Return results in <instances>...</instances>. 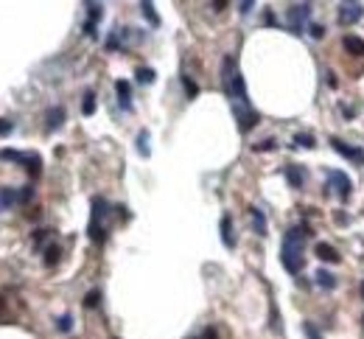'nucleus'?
Masks as SVG:
<instances>
[{"label": "nucleus", "instance_id": "a878e982", "mask_svg": "<svg viewBox=\"0 0 364 339\" xmlns=\"http://www.w3.org/2000/svg\"><path fill=\"white\" fill-rule=\"evenodd\" d=\"M303 331H306V336L308 339H322V333L314 328V322H303Z\"/></svg>", "mask_w": 364, "mask_h": 339}, {"label": "nucleus", "instance_id": "bb28decb", "mask_svg": "<svg viewBox=\"0 0 364 339\" xmlns=\"http://www.w3.org/2000/svg\"><path fill=\"white\" fill-rule=\"evenodd\" d=\"M56 258H59V247H56V244H51V247H48V258H45V264L51 267V264H56Z\"/></svg>", "mask_w": 364, "mask_h": 339}, {"label": "nucleus", "instance_id": "4be33fe9", "mask_svg": "<svg viewBox=\"0 0 364 339\" xmlns=\"http://www.w3.org/2000/svg\"><path fill=\"white\" fill-rule=\"evenodd\" d=\"M146 143H149V132H140V135H137V151H140V154H143V157H149V146H146Z\"/></svg>", "mask_w": 364, "mask_h": 339}, {"label": "nucleus", "instance_id": "5701e85b", "mask_svg": "<svg viewBox=\"0 0 364 339\" xmlns=\"http://www.w3.org/2000/svg\"><path fill=\"white\" fill-rule=\"evenodd\" d=\"M137 81H140V84H151V81H154V70H151V67H140V70H137Z\"/></svg>", "mask_w": 364, "mask_h": 339}, {"label": "nucleus", "instance_id": "2f4dec72", "mask_svg": "<svg viewBox=\"0 0 364 339\" xmlns=\"http://www.w3.org/2000/svg\"><path fill=\"white\" fill-rule=\"evenodd\" d=\"M322 34H325V31H322V26H311V37L314 39H322Z\"/></svg>", "mask_w": 364, "mask_h": 339}, {"label": "nucleus", "instance_id": "a211bd4d", "mask_svg": "<svg viewBox=\"0 0 364 339\" xmlns=\"http://www.w3.org/2000/svg\"><path fill=\"white\" fill-rule=\"evenodd\" d=\"M252 224H255V233L258 235H266V216L260 208H252Z\"/></svg>", "mask_w": 364, "mask_h": 339}, {"label": "nucleus", "instance_id": "9d476101", "mask_svg": "<svg viewBox=\"0 0 364 339\" xmlns=\"http://www.w3.org/2000/svg\"><path fill=\"white\" fill-rule=\"evenodd\" d=\"M314 252H317L319 261H328V264H339V261H342L339 249H336V247H331V244H325V241H319L317 247H314Z\"/></svg>", "mask_w": 364, "mask_h": 339}, {"label": "nucleus", "instance_id": "2eb2a0df", "mask_svg": "<svg viewBox=\"0 0 364 339\" xmlns=\"http://www.w3.org/2000/svg\"><path fill=\"white\" fill-rule=\"evenodd\" d=\"M283 174H286V180H289V185H292V188H300V185H303V180H306L300 165H286V168H283Z\"/></svg>", "mask_w": 364, "mask_h": 339}, {"label": "nucleus", "instance_id": "72a5a7b5", "mask_svg": "<svg viewBox=\"0 0 364 339\" xmlns=\"http://www.w3.org/2000/svg\"><path fill=\"white\" fill-rule=\"evenodd\" d=\"M3 311H6V300L0 297V322H3Z\"/></svg>", "mask_w": 364, "mask_h": 339}, {"label": "nucleus", "instance_id": "aec40b11", "mask_svg": "<svg viewBox=\"0 0 364 339\" xmlns=\"http://www.w3.org/2000/svg\"><path fill=\"white\" fill-rule=\"evenodd\" d=\"M140 9H143V17L149 20L151 26H160V17L154 14V6H151V3H140Z\"/></svg>", "mask_w": 364, "mask_h": 339}, {"label": "nucleus", "instance_id": "0eeeda50", "mask_svg": "<svg viewBox=\"0 0 364 339\" xmlns=\"http://www.w3.org/2000/svg\"><path fill=\"white\" fill-rule=\"evenodd\" d=\"M233 112H235V121H238V129L241 132H249L260 121L258 112L249 110V107H244V104H233Z\"/></svg>", "mask_w": 364, "mask_h": 339}, {"label": "nucleus", "instance_id": "f3484780", "mask_svg": "<svg viewBox=\"0 0 364 339\" xmlns=\"http://www.w3.org/2000/svg\"><path fill=\"white\" fill-rule=\"evenodd\" d=\"M65 124V107H53L51 112H48V129H59V126Z\"/></svg>", "mask_w": 364, "mask_h": 339}, {"label": "nucleus", "instance_id": "b1692460", "mask_svg": "<svg viewBox=\"0 0 364 339\" xmlns=\"http://www.w3.org/2000/svg\"><path fill=\"white\" fill-rule=\"evenodd\" d=\"M98 300H101V292H98V289H93V292H87L84 306H87V308H96V306H98Z\"/></svg>", "mask_w": 364, "mask_h": 339}, {"label": "nucleus", "instance_id": "412c9836", "mask_svg": "<svg viewBox=\"0 0 364 339\" xmlns=\"http://www.w3.org/2000/svg\"><path fill=\"white\" fill-rule=\"evenodd\" d=\"M81 112H84V115H93V112H96V96H93V93H84V101H81Z\"/></svg>", "mask_w": 364, "mask_h": 339}, {"label": "nucleus", "instance_id": "20e7f679", "mask_svg": "<svg viewBox=\"0 0 364 339\" xmlns=\"http://www.w3.org/2000/svg\"><path fill=\"white\" fill-rule=\"evenodd\" d=\"M0 157L3 160H12V163H26L28 174L31 177H39V165H42V160H39V154H23V151H14V149H3L0 151Z\"/></svg>", "mask_w": 364, "mask_h": 339}, {"label": "nucleus", "instance_id": "6e6552de", "mask_svg": "<svg viewBox=\"0 0 364 339\" xmlns=\"http://www.w3.org/2000/svg\"><path fill=\"white\" fill-rule=\"evenodd\" d=\"M364 17V6L361 3H342L339 6V26H353Z\"/></svg>", "mask_w": 364, "mask_h": 339}, {"label": "nucleus", "instance_id": "c85d7f7f", "mask_svg": "<svg viewBox=\"0 0 364 339\" xmlns=\"http://www.w3.org/2000/svg\"><path fill=\"white\" fill-rule=\"evenodd\" d=\"M56 325H59V331H70V328H73V320H70V314H65V317H62V320H59Z\"/></svg>", "mask_w": 364, "mask_h": 339}, {"label": "nucleus", "instance_id": "ddd939ff", "mask_svg": "<svg viewBox=\"0 0 364 339\" xmlns=\"http://www.w3.org/2000/svg\"><path fill=\"white\" fill-rule=\"evenodd\" d=\"M342 45H345L347 53H353V56H364V39L353 37V34H347L345 39H342Z\"/></svg>", "mask_w": 364, "mask_h": 339}, {"label": "nucleus", "instance_id": "7ed1b4c3", "mask_svg": "<svg viewBox=\"0 0 364 339\" xmlns=\"http://www.w3.org/2000/svg\"><path fill=\"white\" fill-rule=\"evenodd\" d=\"M107 213H110V205H107V199L96 196V199H93V219H90V238H93L96 244H104V241H107V227H104Z\"/></svg>", "mask_w": 364, "mask_h": 339}, {"label": "nucleus", "instance_id": "c756f323", "mask_svg": "<svg viewBox=\"0 0 364 339\" xmlns=\"http://www.w3.org/2000/svg\"><path fill=\"white\" fill-rule=\"evenodd\" d=\"M252 149H255V151H272V149H275V140H263V143H255Z\"/></svg>", "mask_w": 364, "mask_h": 339}, {"label": "nucleus", "instance_id": "7c9ffc66", "mask_svg": "<svg viewBox=\"0 0 364 339\" xmlns=\"http://www.w3.org/2000/svg\"><path fill=\"white\" fill-rule=\"evenodd\" d=\"M12 129H14V124H12V121H3V118H0V135H9Z\"/></svg>", "mask_w": 364, "mask_h": 339}, {"label": "nucleus", "instance_id": "39448f33", "mask_svg": "<svg viewBox=\"0 0 364 339\" xmlns=\"http://www.w3.org/2000/svg\"><path fill=\"white\" fill-rule=\"evenodd\" d=\"M325 180H328V185H331V188L339 194V199H342V202H347V199H350L353 183H350V177H347L345 171L331 168V171H328V177H325Z\"/></svg>", "mask_w": 364, "mask_h": 339}, {"label": "nucleus", "instance_id": "6ab92c4d", "mask_svg": "<svg viewBox=\"0 0 364 339\" xmlns=\"http://www.w3.org/2000/svg\"><path fill=\"white\" fill-rule=\"evenodd\" d=\"M317 283L322 289H336L339 281H336V275H331L328 269H319V272H317Z\"/></svg>", "mask_w": 364, "mask_h": 339}, {"label": "nucleus", "instance_id": "dca6fc26", "mask_svg": "<svg viewBox=\"0 0 364 339\" xmlns=\"http://www.w3.org/2000/svg\"><path fill=\"white\" fill-rule=\"evenodd\" d=\"M221 241H224V247L233 249L235 247V238H233V222H230V216H224L221 219Z\"/></svg>", "mask_w": 364, "mask_h": 339}, {"label": "nucleus", "instance_id": "f8f14e48", "mask_svg": "<svg viewBox=\"0 0 364 339\" xmlns=\"http://www.w3.org/2000/svg\"><path fill=\"white\" fill-rule=\"evenodd\" d=\"M14 205H23V196H20V191H14V188H3V191H0V210L14 208Z\"/></svg>", "mask_w": 364, "mask_h": 339}, {"label": "nucleus", "instance_id": "f257e3e1", "mask_svg": "<svg viewBox=\"0 0 364 339\" xmlns=\"http://www.w3.org/2000/svg\"><path fill=\"white\" fill-rule=\"evenodd\" d=\"M311 235L308 227H292L286 235H283V247H280V261L292 275H297L306 264V238Z\"/></svg>", "mask_w": 364, "mask_h": 339}, {"label": "nucleus", "instance_id": "423d86ee", "mask_svg": "<svg viewBox=\"0 0 364 339\" xmlns=\"http://www.w3.org/2000/svg\"><path fill=\"white\" fill-rule=\"evenodd\" d=\"M331 146H333V151H339V154L345 157V160H350V163H356V165H364V149L342 143L339 137H331Z\"/></svg>", "mask_w": 364, "mask_h": 339}, {"label": "nucleus", "instance_id": "1a4fd4ad", "mask_svg": "<svg viewBox=\"0 0 364 339\" xmlns=\"http://www.w3.org/2000/svg\"><path fill=\"white\" fill-rule=\"evenodd\" d=\"M308 14H311V6L308 3H300V6H292L289 9V26H292L294 34H303V23L308 20Z\"/></svg>", "mask_w": 364, "mask_h": 339}, {"label": "nucleus", "instance_id": "9b49d317", "mask_svg": "<svg viewBox=\"0 0 364 339\" xmlns=\"http://www.w3.org/2000/svg\"><path fill=\"white\" fill-rule=\"evenodd\" d=\"M115 93H118V104L129 112L132 110V87H129V81H115Z\"/></svg>", "mask_w": 364, "mask_h": 339}, {"label": "nucleus", "instance_id": "473e14b6", "mask_svg": "<svg viewBox=\"0 0 364 339\" xmlns=\"http://www.w3.org/2000/svg\"><path fill=\"white\" fill-rule=\"evenodd\" d=\"M202 339H216V331H213V328H208V331H205V336H202Z\"/></svg>", "mask_w": 364, "mask_h": 339}, {"label": "nucleus", "instance_id": "393cba45", "mask_svg": "<svg viewBox=\"0 0 364 339\" xmlns=\"http://www.w3.org/2000/svg\"><path fill=\"white\" fill-rule=\"evenodd\" d=\"M294 143L306 146V149H314V146H317V143H314V135H297V137H294Z\"/></svg>", "mask_w": 364, "mask_h": 339}, {"label": "nucleus", "instance_id": "f704fd0d", "mask_svg": "<svg viewBox=\"0 0 364 339\" xmlns=\"http://www.w3.org/2000/svg\"><path fill=\"white\" fill-rule=\"evenodd\" d=\"M361 297H364V283H361Z\"/></svg>", "mask_w": 364, "mask_h": 339}, {"label": "nucleus", "instance_id": "f03ea898", "mask_svg": "<svg viewBox=\"0 0 364 339\" xmlns=\"http://www.w3.org/2000/svg\"><path fill=\"white\" fill-rule=\"evenodd\" d=\"M221 81H224V90H227V96L233 98L235 104L249 107L247 84H244V76L238 73V67H235V59H233V56H227L224 62H221Z\"/></svg>", "mask_w": 364, "mask_h": 339}, {"label": "nucleus", "instance_id": "4468645a", "mask_svg": "<svg viewBox=\"0 0 364 339\" xmlns=\"http://www.w3.org/2000/svg\"><path fill=\"white\" fill-rule=\"evenodd\" d=\"M90 17H87V23H84V31L90 34V37H96V23L98 20H101V6H98V3H90Z\"/></svg>", "mask_w": 364, "mask_h": 339}, {"label": "nucleus", "instance_id": "cd10ccee", "mask_svg": "<svg viewBox=\"0 0 364 339\" xmlns=\"http://www.w3.org/2000/svg\"><path fill=\"white\" fill-rule=\"evenodd\" d=\"M182 84H185V90H188V96H191V98H194L196 93H199V87H196V84H194V81H191L188 76H182Z\"/></svg>", "mask_w": 364, "mask_h": 339}]
</instances>
